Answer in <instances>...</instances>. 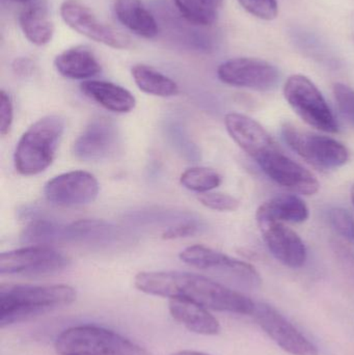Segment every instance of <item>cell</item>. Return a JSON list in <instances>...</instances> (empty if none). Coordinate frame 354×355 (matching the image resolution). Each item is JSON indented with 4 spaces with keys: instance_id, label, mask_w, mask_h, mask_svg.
I'll use <instances>...</instances> for the list:
<instances>
[{
    "instance_id": "29",
    "label": "cell",
    "mask_w": 354,
    "mask_h": 355,
    "mask_svg": "<svg viewBox=\"0 0 354 355\" xmlns=\"http://www.w3.org/2000/svg\"><path fill=\"white\" fill-rule=\"evenodd\" d=\"M238 2L249 14L262 20H274L278 17L276 0H238Z\"/></svg>"
},
{
    "instance_id": "18",
    "label": "cell",
    "mask_w": 354,
    "mask_h": 355,
    "mask_svg": "<svg viewBox=\"0 0 354 355\" xmlns=\"http://www.w3.org/2000/svg\"><path fill=\"white\" fill-rule=\"evenodd\" d=\"M172 318L197 335L216 336L220 333L218 319L201 304L182 298H172L168 302Z\"/></svg>"
},
{
    "instance_id": "6",
    "label": "cell",
    "mask_w": 354,
    "mask_h": 355,
    "mask_svg": "<svg viewBox=\"0 0 354 355\" xmlns=\"http://www.w3.org/2000/svg\"><path fill=\"white\" fill-rule=\"evenodd\" d=\"M284 96L295 114L309 126L333 135L339 132L338 123L326 98L308 77L299 74L289 77Z\"/></svg>"
},
{
    "instance_id": "15",
    "label": "cell",
    "mask_w": 354,
    "mask_h": 355,
    "mask_svg": "<svg viewBox=\"0 0 354 355\" xmlns=\"http://www.w3.org/2000/svg\"><path fill=\"white\" fill-rule=\"evenodd\" d=\"M262 237L270 254L289 268H301L307 261L305 242L283 223H260Z\"/></svg>"
},
{
    "instance_id": "25",
    "label": "cell",
    "mask_w": 354,
    "mask_h": 355,
    "mask_svg": "<svg viewBox=\"0 0 354 355\" xmlns=\"http://www.w3.org/2000/svg\"><path fill=\"white\" fill-rule=\"evenodd\" d=\"M181 184L191 191L206 193L222 184V178L216 171L208 168H191L180 178Z\"/></svg>"
},
{
    "instance_id": "20",
    "label": "cell",
    "mask_w": 354,
    "mask_h": 355,
    "mask_svg": "<svg viewBox=\"0 0 354 355\" xmlns=\"http://www.w3.org/2000/svg\"><path fill=\"white\" fill-rule=\"evenodd\" d=\"M54 67L62 76L74 80H85L101 72L99 60L87 47L76 46L58 54Z\"/></svg>"
},
{
    "instance_id": "9",
    "label": "cell",
    "mask_w": 354,
    "mask_h": 355,
    "mask_svg": "<svg viewBox=\"0 0 354 355\" xmlns=\"http://www.w3.org/2000/svg\"><path fill=\"white\" fill-rule=\"evenodd\" d=\"M60 14L64 22L79 35L114 49H128L131 39L114 27L102 22L87 6L78 0H64Z\"/></svg>"
},
{
    "instance_id": "26",
    "label": "cell",
    "mask_w": 354,
    "mask_h": 355,
    "mask_svg": "<svg viewBox=\"0 0 354 355\" xmlns=\"http://www.w3.org/2000/svg\"><path fill=\"white\" fill-rule=\"evenodd\" d=\"M64 227L55 225L46 219L33 221L23 232L22 241L26 243L41 244L53 239L64 238Z\"/></svg>"
},
{
    "instance_id": "17",
    "label": "cell",
    "mask_w": 354,
    "mask_h": 355,
    "mask_svg": "<svg viewBox=\"0 0 354 355\" xmlns=\"http://www.w3.org/2000/svg\"><path fill=\"white\" fill-rule=\"evenodd\" d=\"M309 218L307 204L295 194L282 193L264 202L256 212L258 225L265 223H301Z\"/></svg>"
},
{
    "instance_id": "33",
    "label": "cell",
    "mask_w": 354,
    "mask_h": 355,
    "mask_svg": "<svg viewBox=\"0 0 354 355\" xmlns=\"http://www.w3.org/2000/svg\"><path fill=\"white\" fill-rule=\"evenodd\" d=\"M335 252L338 254L340 262L342 263L344 268L348 271L349 275L354 279V254L349 248L341 245V243L335 244Z\"/></svg>"
},
{
    "instance_id": "14",
    "label": "cell",
    "mask_w": 354,
    "mask_h": 355,
    "mask_svg": "<svg viewBox=\"0 0 354 355\" xmlns=\"http://www.w3.org/2000/svg\"><path fill=\"white\" fill-rule=\"evenodd\" d=\"M120 145V132L106 116L93 119L73 145V153L83 162H100L114 155Z\"/></svg>"
},
{
    "instance_id": "12",
    "label": "cell",
    "mask_w": 354,
    "mask_h": 355,
    "mask_svg": "<svg viewBox=\"0 0 354 355\" xmlns=\"http://www.w3.org/2000/svg\"><path fill=\"white\" fill-rule=\"evenodd\" d=\"M99 193V183L91 173L73 171L49 180L44 187L46 200L62 207L91 204Z\"/></svg>"
},
{
    "instance_id": "5",
    "label": "cell",
    "mask_w": 354,
    "mask_h": 355,
    "mask_svg": "<svg viewBox=\"0 0 354 355\" xmlns=\"http://www.w3.org/2000/svg\"><path fill=\"white\" fill-rule=\"evenodd\" d=\"M282 137L292 151L319 170H338L351 158L348 149L337 139L301 130L290 123L283 125Z\"/></svg>"
},
{
    "instance_id": "37",
    "label": "cell",
    "mask_w": 354,
    "mask_h": 355,
    "mask_svg": "<svg viewBox=\"0 0 354 355\" xmlns=\"http://www.w3.org/2000/svg\"><path fill=\"white\" fill-rule=\"evenodd\" d=\"M8 1L18 2V3H27V2L33 1V0H8Z\"/></svg>"
},
{
    "instance_id": "2",
    "label": "cell",
    "mask_w": 354,
    "mask_h": 355,
    "mask_svg": "<svg viewBox=\"0 0 354 355\" xmlns=\"http://www.w3.org/2000/svg\"><path fill=\"white\" fill-rule=\"evenodd\" d=\"M76 296V290L68 285H1L0 327L69 306Z\"/></svg>"
},
{
    "instance_id": "38",
    "label": "cell",
    "mask_w": 354,
    "mask_h": 355,
    "mask_svg": "<svg viewBox=\"0 0 354 355\" xmlns=\"http://www.w3.org/2000/svg\"><path fill=\"white\" fill-rule=\"evenodd\" d=\"M351 200H353V204L354 206V185H353V187H351Z\"/></svg>"
},
{
    "instance_id": "31",
    "label": "cell",
    "mask_w": 354,
    "mask_h": 355,
    "mask_svg": "<svg viewBox=\"0 0 354 355\" xmlns=\"http://www.w3.org/2000/svg\"><path fill=\"white\" fill-rule=\"evenodd\" d=\"M14 119V108L10 95L2 89L0 93V133L6 135L10 132Z\"/></svg>"
},
{
    "instance_id": "30",
    "label": "cell",
    "mask_w": 354,
    "mask_h": 355,
    "mask_svg": "<svg viewBox=\"0 0 354 355\" xmlns=\"http://www.w3.org/2000/svg\"><path fill=\"white\" fill-rule=\"evenodd\" d=\"M333 93L341 114L354 125V89L338 83L333 87Z\"/></svg>"
},
{
    "instance_id": "8",
    "label": "cell",
    "mask_w": 354,
    "mask_h": 355,
    "mask_svg": "<svg viewBox=\"0 0 354 355\" xmlns=\"http://www.w3.org/2000/svg\"><path fill=\"white\" fill-rule=\"evenodd\" d=\"M70 265V259L48 245H33L2 252L1 275L39 277L60 272Z\"/></svg>"
},
{
    "instance_id": "3",
    "label": "cell",
    "mask_w": 354,
    "mask_h": 355,
    "mask_svg": "<svg viewBox=\"0 0 354 355\" xmlns=\"http://www.w3.org/2000/svg\"><path fill=\"white\" fill-rule=\"evenodd\" d=\"M64 131V121L56 114L33 123L17 144L15 168L23 176H35L49 168Z\"/></svg>"
},
{
    "instance_id": "34",
    "label": "cell",
    "mask_w": 354,
    "mask_h": 355,
    "mask_svg": "<svg viewBox=\"0 0 354 355\" xmlns=\"http://www.w3.org/2000/svg\"><path fill=\"white\" fill-rule=\"evenodd\" d=\"M12 69L20 76H28L33 73V64L28 58H18L12 64Z\"/></svg>"
},
{
    "instance_id": "7",
    "label": "cell",
    "mask_w": 354,
    "mask_h": 355,
    "mask_svg": "<svg viewBox=\"0 0 354 355\" xmlns=\"http://www.w3.org/2000/svg\"><path fill=\"white\" fill-rule=\"evenodd\" d=\"M185 264L202 270L212 271L242 289H257L262 279L253 265L204 245L188 246L180 252Z\"/></svg>"
},
{
    "instance_id": "23",
    "label": "cell",
    "mask_w": 354,
    "mask_h": 355,
    "mask_svg": "<svg viewBox=\"0 0 354 355\" xmlns=\"http://www.w3.org/2000/svg\"><path fill=\"white\" fill-rule=\"evenodd\" d=\"M135 85L143 93L157 97L178 95L179 87L172 78L147 64H135L131 70Z\"/></svg>"
},
{
    "instance_id": "19",
    "label": "cell",
    "mask_w": 354,
    "mask_h": 355,
    "mask_svg": "<svg viewBox=\"0 0 354 355\" xmlns=\"http://www.w3.org/2000/svg\"><path fill=\"white\" fill-rule=\"evenodd\" d=\"M80 89L89 99L116 114L130 112L136 105L134 96L128 89L109 81H83Z\"/></svg>"
},
{
    "instance_id": "21",
    "label": "cell",
    "mask_w": 354,
    "mask_h": 355,
    "mask_svg": "<svg viewBox=\"0 0 354 355\" xmlns=\"http://www.w3.org/2000/svg\"><path fill=\"white\" fill-rule=\"evenodd\" d=\"M114 10L118 22L139 37L154 39L159 33L155 18L143 0H114Z\"/></svg>"
},
{
    "instance_id": "11",
    "label": "cell",
    "mask_w": 354,
    "mask_h": 355,
    "mask_svg": "<svg viewBox=\"0 0 354 355\" xmlns=\"http://www.w3.org/2000/svg\"><path fill=\"white\" fill-rule=\"evenodd\" d=\"M251 316L268 337L291 355H319L318 348L274 306L256 304Z\"/></svg>"
},
{
    "instance_id": "4",
    "label": "cell",
    "mask_w": 354,
    "mask_h": 355,
    "mask_svg": "<svg viewBox=\"0 0 354 355\" xmlns=\"http://www.w3.org/2000/svg\"><path fill=\"white\" fill-rule=\"evenodd\" d=\"M54 348L58 355H151L120 334L95 325L66 329L56 338Z\"/></svg>"
},
{
    "instance_id": "24",
    "label": "cell",
    "mask_w": 354,
    "mask_h": 355,
    "mask_svg": "<svg viewBox=\"0 0 354 355\" xmlns=\"http://www.w3.org/2000/svg\"><path fill=\"white\" fill-rule=\"evenodd\" d=\"M175 6L188 22L209 26L218 19V8L206 0H174Z\"/></svg>"
},
{
    "instance_id": "35",
    "label": "cell",
    "mask_w": 354,
    "mask_h": 355,
    "mask_svg": "<svg viewBox=\"0 0 354 355\" xmlns=\"http://www.w3.org/2000/svg\"><path fill=\"white\" fill-rule=\"evenodd\" d=\"M172 355H210L204 354L201 352H195V350H183V352H176V354Z\"/></svg>"
},
{
    "instance_id": "22",
    "label": "cell",
    "mask_w": 354,
    "mask_h": 355,
    "mask_svg": "<svg viewBox=\"0 0 354 355\" xmlns=\"http://www.w3.org/2000/svg\"><path fill=\"white\" fill-rule=\"evenodd\" d=\"M19 23L25 37L33 45H46L53 37L54 24L45 6L33 4L24 8L19 17Z\"/></svg>"
},
{
    "instance_id": "36",
    "label": "cell",
    "mask_w": 354,
    "mask_h": 355,
    "mask_svg": "<svg viewBox=\"0 0 354 355\" xmlns=\"http://www.w3.org/2000/svg\"><path fill=\"white\" fill-rule=\"evenodd\" d=\"M206 1L208 2V3L211 4L212 6H214L215 8H220V6H222V1L224 0H206Z\"/></svg>"
},
{
    "instance_id": "10",
    "label": "cell",
    "mask_w": 354,
    "mask_h": 355,
    "mask_svg": "<svg viewBox=\"0 0 354 355\" xmlns=\"http://www.w3.org/2000/svg\"><path fill=\"white\" fill-rule=\"evenodd\" d=\"M218 77L224 85L254 91H272L280 81V71L266 60L236 58L222 62Z\"/></svg>"
},
{
    "instance_id": "28",
    "label": "cell",
    "mask_w": 354,
    "mask_h": 355,
    "mask_svg": "<svg viewBox=\"0 0 354 355\" xmlns=\"http://www.w3.org/2000/svg\"><path fill=\"white\" fill-rule=\"evenodd\" d=\"M199 200L202 205L220 212H232L239 208V200L230 194L218 193V192H206L201 193Z\"/></svg>"
},
{
    "instance_id": "1",
    "label": "cell",
    "mask_w": 354,
    "mask_h": 355,
    "mask_svg": "<svg viewBox=\"0 0 354 355\" xmlns=\"http://www.w3.org/2000/svg\"><path fill=\"white\" fill-rule=\"evenodd\" d=\"M134 285L150 295L182 298L205 306L208 310L253 315L256 302L245 294L209 277L182 271L139 272Z\"/></svg>"
},
{
    "instance_id": "27",
    "label": "cell",
    "mask_w": 354,
    "mask_h": 355,
    "mask_svg": "<svg viewBox=\"0 0 354 355\" xmlns=\"http://www.w3.org/2000/svg\"><path fill=\"white\" fill-rule=\"evenodd\" d=\"M328 223L336 233L354 245V219L346 209L333 207L328 212Z\"/></svg>"
},
{
    "instance_id": "13",
    "label": "cell",
    "mask_w": 354,
    "mask_h": 355,
    "mask_svg": "<svg viewBox=\"0 0 354 355\" xmlns=\"http://www.w3.org/2000/svg\"><path fill=\"white\" fill-rule=\"evenodd\" d=\"M257 164L266 176L291 191L303 196H314L319 191L320 183L315 175L285 155L280 149L265 154Z\"/></svg>"
},
{
    "instance_id": "32",
    "label": "cell",
    "mask_w": 354,
    "mask_h": 355,
    "mask_svg": "<svg viewBox=\"0 0 354 355\" xmlns=\"http://www.w3.org/2000/svg\"><path fill=\"white\" fill-rule=\"evenodd\" d=\"M199 230V225L195 221H187L168 227L163 234L162 238L166 240L179 239V238L188 237L195 235Z\"/></svg>"
},
{
    "instance_id": "16",
    "label": "cell",
    "mask_w": 354,
    "mask_h": 355,
    "mask_svg": "<svg viewBox=\"0 0 354 355\" xmlns=\"http://www.w3.org/2000/svg\"><path fill=\"white\" fill-rule=\"evenodd\" d=\"M224 126L233 141L256 162L278 149L269 133L251 116L231 112L224 116Z\"/></svg>"
}]
</instances>
